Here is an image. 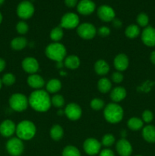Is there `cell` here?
<instances>
[{
  "label": "cell",
  "instance_id": "cell-31",
  "mask_svg": "<svg viewBox=\"0 0 155 156\" xmlns=\"http://www.w3.org/2000/svg\"><path fill=\"white\" fill-rule=\"evenodd\" d=\"M62 156H81L80 151L73 146H68L64 148Z\"/></svg>",
  "mask_w": 155,
  "mask_h": 156
},
{
  "label": "cell",
  "instance_id": "cell-19",
  "mask_svg": "<svg viewBox=\"0 0 155 156\" xmlns=\"http://www.w3.org/2000/svg\"><path fill=\"white\" fill-rule=\"evenodd\" d=\"M27 84L31 88L39 89V88H41L44 86L45 82H44L43 79L39 75L31 74L27 78Z\"/></svg>",
  "mask_w": 155,
  "mask_h": 156
},
{
  "label": "cell",
  "instance_id": "cell-45",
  "mask_svg": "<svg viewBox=\"0 0 155 156\" xmlns=\"http://www.w3.org/2000/svg\"><path fill=\"white\" fill-rule=\"evenodd\" d=\"M150 62L155 65V50L154 51L151 52V53H150Z\"/></svg>",
  "mask_w": 155,
  "mask_h": 156
},
{
  "label": "cell",
  "instance_id": "cell-39",
  "mask_svg": "<svg viewBox=\"0 0 155 156\" xmlns=\"http://www.w3.org/2000/svg\"><path fill=\"white\" fill-rule=\"evenodd\" d=\"M112 80L115 83H120L123 80V76L119 72H115L112 74Z\"/></svg>",
  "mask_w": 155,
  "mask_h": 156
},
{
  "label": "cell",
  "instance_id": "cell-7",
  "mask_svg": "<svg viewBox=\"0 0 155 156\" xmlns=\"http://www.w3.org/2000/svg\"><path fill=\"white\" fill-rule=\"evenodd\" d=\"M6 149L10 155L20 156L24 152V144L19 138H12L6 143Z\"/></svg>",
  "mask_w": 155,
  "mask_h": 156
},
{
  "label": "cell",
  "instance_id": "cell-24",
  "mask_svg": "<svg viewBox=\"0 0 155 156\" xmlns=\"http://www.w3.org/2000/svg\"><path fill=\"white\" fill-rule=\"evenodd\" d=\"M27 44V41L26 38L23 37H18L14 38L11 42V47L13 50H21Z\"/></svg>",
  "mask_w": 155,
  "mask_h": 156
},
{
  "label": "cell",
  "instance_id": "cell-38",
  "mask_svg": "<svg viewBox=\"0 0 155 156\" xmlns=\"http://www.w3.org/2000/svg\"><path fill=\"white\" fill-rule=\"evenodd\" d=\"M153 114L150 111L146 110L142 113V120L144 123H149L153 120Z\"/></svg>",
  "mask_w": 155,
  "mask_h": 156
},
{
  "label": "cell",
  "instance_id": "cell-52",
  "mask_svg": "<svg viewBox=\"0 0 155 156\" xmlns=\"http://www.w3.org/2000/svg\"><path fill=\"white\" fill-rule=\"evenodd\" d=\"M136 156H141V155H136Z\"/></svg>",
  "mask_w": 155,
  "mask_h": 156
},
{
  "label": "cell",
  "instance_id": "cell-1",
  "mask_svg": "<svg viewBox=\"0 0 155 156\" xmlns=\"http://www.w3.org/2000/svg\"><path fill=\"white\" fill-rule=\"evenodd\" d=\"M30 107L38 112H46L51 107V98L43 90H36L31 93L29 98Z\"/></svg>",
  "mask_w": 155,
  "mask_h": 156
},
{
  "label": "cell",
  "instance_id": "cell-3",
  "mask_svg": "<svg viewBox=\"0 0 155 156\" xmlns=\"http://www.w3.org/2000/svg\"><path fill=\"white\" fill-rule=\"evenodd\" d=\"M103 114L106 121L110 123H117L122 120L123 110L120 105L110 103L106 106Z\"/></svg>",
  "mask_w": 155,
  "mask_h": 156
},
{
  "label": "cell",
  "instance_id": "cell-28",
  "mask_svg": "<svg viewBox=\"0 0 155 156\" xmlns=\"http://www.w3.org/2000/svg\"><path fill=\"white\" fill-rule=\"evenodd\" d=\"M97 87L100 92L107 93L108 91H110L111 88H112V84L109 79L106 78H103L99 80L98 83H97Z\"/></svg>",
  "mask_w": 155,
  "mask_h": 156
},
{
  "label": "cell",
  "instance_id": "cell-44",
  "mask_svg": "<svg viewBox=\"0 0 155 156\" xmlns=\"http://www.w3.org/2000/svg\"><path fill=\"white\" fill-rule=\"evenodd\" d=\"M5 66H6L5 61L3 59H2V58H0V73H2V72L5 69Z\"/></svg>",
  "mask_w": 155,
  "mask_h": 156
},
{
  "label": "cell",
  "instance_id": "cell-43",
  "mask_svg": "<svg viewBox=\"0 0 155 156\" xmlns=\"http://www.w3.org/2000/svg\"><path fill=\"white\" fill-rule=\"evenodd\" d=\"M112 25L113 27H116V28H119L122 27V21L119 19H117V18H114L112 20Z\"/></svg>",
  "mask_w": 155,
  "mask_h": 156
},
{
  "label": "cell",
  "instance_id": "cell-15",
  "mask_svg": "<svg viewBox=\"0 0 155 156\" xmlns=\"http://www.w3.org/2000/svg\"><path fill=\"white\" fill-rule=\"evenodd\" d=\"M16 132V126L11 120H5L0 124V134L4 137H10Z\"/></svg>",
  "mask_w": 155,
  "mask_h": 156
},
{
  "label": "cell",
  "instance_id": "cell-20",
  "mask_svg": "<svg viewBox=\"0 0 155 156\" xmlns=\"http://www.w3.org/2000/svg\"><path fill=\"white\" fill-rule=\"evenodd\" d=\"M142 136L147 143H155V126L153 125H147L142 129Z\"/></svg>",
  "mask_w": 155,
  "mask_h": 156
},
{
  "label": "cell",
  "instance_id": "cell-41",
  "mask_svg": "<svg viewBox=\"0 0 155 156\" xmlns=\"http://www.w3.org/2000/svg\"><path fill=\"white\" fill-rule=\"evenodd\" d=\"M100 156H115L114 152L111 149H105L100 152Z\"/></svg>",
  "mask_w": 155,
  "mask_h": 156
},
{
  "label": "cell",
  "instance_id": "cell-18",
  "mask_svg": "<svg viewBox=\"0 0 155 156\" xmlns=\"http://www.w3.org/2000/svg\"><path fill=\"white\" fill-rule=\"evenodd\" d=\"M113 63L118 71H124L129 66V58L124 53H119L115 57Z\"/></svg>",
  "mask_w": 155,
  "mask_h": 156
},
{
  "label": "cell",
  "instance_id": "cell-48",
  "mask_svg": "<svg viewBox=\"0 0 155 156\" xmlns=\"http://www.w3.org/2000/svg\"><path fill=\"white\" fill-rule=\"evenodd\" d=\"M4 2H5V0H0V6L2 5Z\"/></svg>",
  "mask_w": 155,
  "mask_h": 156
},
{
  "label": "cell",
  "instance_id": "cell-25",
  "mask_svg": "<svg viewBox=\"0 0 155 156\" xmlns=\"http://www.w3.org/2000/svg\"><path fill=\"white\" fill-rule=\"evenodd\" d=\"M62 88V83L59 79H53L47 82L46 90L50 93H56Z\"/></svg>",
  "mask_w": 155,
  "mask_h": 156
},
{
  "label": "cell",
  "instance_id": "cell-42",
  "mask_svg": "<svg viewBox=\"0 0 155 156\" xmlns=\"http://www.w3.org/2000/svg\"><path fill=\"white\" fill-rule=\"evenodd\" d=\"M64 2L68 8H74L78 5V0H64Z\"/></svg>",
  "mask_w": 155,
  "mask_h": 156
},
{
  "label": "cell",
  "instance_id": "cell-40",
  "mask_svg": "<svg viewBox=\"0 0 155 156\" xmlns=\"http://www.w3.org/2000/svg\"><path fill=\"white\" fill-rule=\"evenodd\" d=\"M98 34L100 36L105 37H107L109 35V34H110V29L109 27H106V26H103V27H100L98 29Z\"/></svg>",
  "mask_w": 155,
  "mask_h": 156
},
{
  "label": "cell",
  "instance_id": "cell-5",
  "mask_svg": "<svg viewBox=\"0 0 155 156\" xmlns=\"http://www.w3.org/2000/svg\"><path fill=\"white\" fill-rule=\"evenodd\" d=\"M29 101L24 94L16 93L11 96L9 98V105L12 110L18 112H21L27 109Z\"/></svg>",
  "mask_w": 155,
  "mask_h": 156
},
{
  "label": "cell",
  "instance_id": "cell-10",
  "mask_svg": "<svg viewBox=\"0 0 155 156\" xmlns=\"http://www.w3.org/2000/svg\"><path fill=\"white\" fill-rule=\"evenodd\" d=\"M97 15L101 21L109 22L115 18V13L112 7L107 5H103L97 9Z\"/></svg>",
  "mask_w": 155,
  "mask_h": 156
},
{
  "label": "cell",
  "instance_id": "cell-37",
  "mask_svg": "<svg viewBox=\"0 0 155 156\" xmlns=\"http://www.w3.org/2000/svg\"><path fill=\"white\" fill-rule=\"evenodd\" d=\"M29 27L25 21H19L16 25V30L20 34H24L28 31Z\"/></svg>",
  "mask_w": 155,
  "mask_h": 156
},
{
  "label": "cell",
  "instance_id": "cell-22",
  "mask_svg": "<svg viewBox=\"0 0 155 156\" xmlns=\"http://www.w3.org/2000/svg\"><path fill=\"white\" fill-rule=\"evenodd\" d=\"M94 70L100 76H104L109 73V66L103 59H99L94 64Z\"/></svg>",
  "mask_w": 155,
  "mask_h": 156
},
{
  "label": "cell",
  "instance_id": "cell-51",
  "mask_svg": "<svg viewBox=\"0 0 155 156\" xmlns=\"http://www.w3.org/2000/svg\"><path fill=\"white\" fill-rule=\"evenodd\" d=\"M60 74H61V75H65V73H64V72H61V73H60Z\"/></svg>",
  "mask_w": 155,
  "mask_h": 156
},
{
  "label": "cell",
  "instance_id": "cell-9",
  "mask_svg": "<svg viewBox=\"0 0 155 156\" xmlns=\"http://www.w3.org/2000/svg\"><path fill=\"white\" fill-rule=\"evenodd\" d=\"M77 33L83 39L90 40L94 37L97 33V30L91 23H83L78 25Z\"/></svg>",
  "mask_w": 155,
  "mask_h": 156
},
{
  "label": "cell",
  "instance_id": "cell-35",
  "mask_svg": "<svg viewBox=\"0 0 155 156\" xmlns=\"http://www.w3.org/2000/svg\"><path fill=\"white\" fill-rule=\"evenodd\" d=\"M115 143V137L112 134H106L102 139V144L106 147L112 146Z\"/></svg>",
  "mask_w": 155,
  "mask_h": 156
},
{
  "label": "cell",
  "instance_id": "cell-26",
  "mask_svg": "<svg viewBox=\"0 0 155 156\" xmlns=\"http://www.w3.org/2000/svg\"><path fill=\"white\" fill-rule=\"evenodd\" d=\"M50 136L55 141H59L63 136V129L59 125H54L50 129Z\"/></svg>",
  "mask_w": 155,
  "mask_h": 156
},
{
  "label": "cell",
  "instance_id": "cell-12",
  "mask_svg": "<svg viewBox=\"0 0 155 156\" xmlns=\"http://www.w3.org/2000/svg\"><path fill=\"white\" fill-rule=\"evenodd\" d=\"M141 41L147 47H155V28L147 26L141 33Z\"/></svg>",
  "mask_w": 155,
  "mask_h": 156
},
{
  "label": "cell",
  "instance_id": "cell-34",
  "mask_svg": "<svg viewBox=\"0 0 155 156\" xmlns=\"http://www.w3.org/2000/svg\"><path fill=\"white\" fill-rule=\"evenodd\" d=\"M2 82L4 85H7V86H11L15 82V76L12 73H6L2 76Z\"/></svg>",
  "mask_w": 155,
  "mask_h": 156
},
{
  "label": "cell",
  "instance_id": "cell-23",
  "mask_svg": "<svg viewBox=\"0 0 155 156\" xmlns=\"http://www.w3.org/2000/svg\"><path fill=\"white\" fill-rule=\"evenodd\" d=\"M64 64L68 69H75L78 68L79 66H80V59L77 56L71 55V56L65 58Z\"/></svg>",
  "mask_w": 155,
  "mask_h": 156
},
{
  "label": "cell",
  "instance_id": "cell-50",
  "mask_svg": "<svg viewBox=\"0 0 155 156\" xmlns=\"http://www.w3.org/2000/svg\"><path fill=\"white\" fill-rule=\"evenodd\" d=\"M58 114H60V115H62V111H58Z\"/></svg>",
  "mask_w": 155,
  "mask_h": 156
},
{
  "label": "cell",
  "instance_id": "cell-4",
  "mask_svg": "<svg viewBox=\"0 0 155 156\" xmlns=\"http://www.w3.org/2000/svg\"><path fill=\"white\" fill-rule=\"evenodd\" d=\"M46 56L56 62H62L66 55V49L59 43H53L48 45L45 50Z\"/></svg>",
  "mask_w": 155,
  "mask_h": 156
},
{
  "label": "cell",
  "instance_id": "cell-36",
  "mask_svg": "<svg viewBox=\"0 0 155 156\" xmlns=\"http://www.w3.org/2000/svg\"><path fill=\"white\" fill-rule=\"evenodd\" d=\"M104 106V101L100 98H94L91 101V107L94 111H100Z\"/></svg>",
  "mask_w": 155,
  "mask_h": 156
},
{
  "label": "cell",
  "instance_id": "cell-11",
  "mask_svg": "<svg viewBox=\"0 0 155 156\" xmlns=\"http://www.w3.org/2000/svg\"><path fill=\"white\" fill-rule=\"evenodd\" d=\"M84 152L89 155H95L100 152L101 144L98 140L94 138H88L84 141L83 145Z\"/></svg>",
  "mask_w": 155,
  "mask_h": 156
},
{
  "label": "cell",
  "instance_id": "cell-32",
  "mask_svg": "<svg viewBox=\"0 0 155 156\" xmlns=\"http://www.w3.org/2000/svg\"><path fill=\"white\" fill-rule=\"evenodd\" d=\"M136 21L138 24V25L141 27H147L149 23V17L147 14L141 12L137 16Z\"/></svg>",
  "mask_w": 155,
  "mask_h": 156
},
{
  "label": "cell",
  "instance_id": "cell-2",
  "mask_svg": "<svg viewBox=\"0 0 155 156\" xmlns=\"http://www.w3.org/2000/svg\"><path fill=\"white\" fill-rule=\"evenodd\" d=\"M16 134L21 140H31L36 134V126L29 120H23L16 126Z\"/></svg>",
  "mask_w": 155,
  "mask_h": 156
},
{
  "label": "cell",
  "instance_id": "cell-29",
  "mask_svg": "<svg viewBox=\"0 0 155 156\" xmlns=\"http://www.w3.org/2000/svg\"><path fill=\"white\" fill-rule=\"evenodd\" d=\"M144 122L142 120L138 118V117H132L130 118L128 121V126L130 129L132 130H139L143 127Z\"/></svg>",
  "mask_w": 155,
  "mask_h": 156
},
{
  "label": "cell",
  "instance_id": "cell-14",
  "mask_svg": "<svg viewBox=\"0 0 155 156\" xmlns=\"http://www.w3.org/2000/svg\"><path fill=\"white\" fill-rule=\"evenodd\" d=\"M65 114L69 120H77L81 116L82 111L78 105L74 103H70L65 108Z\"/></svg>",
  "mask_w": 155,
  "mask_h": 156
},
{
  "label": "cell",
  "instance_id": "cell-17",
  "mask_svg": "<svg viewBox=\"0 0 155 156\" xmlns=\"http://www.w3.org/2000/svg\"><path fill=\"white\" fill-rule=\"evenodd\" d=\"M116 151L120 156H130L132 153V145L126 139H122L116 143Z\"/></svg>",
  "mask_w": 155,
  "mask_h": 156
},
{
  "label": "cell",
  "instance_id": "cell-16",
  "mask_svg": "<svg viewBox=\"0 0 155 156\" xmlns=\"http://www.w3.org/2000/svg\"><path fill=\"white\" fill-rule=\"evenodd\" d=\"M22 68L26 73L35 74L39 69V63L35 58L27 57L22 61Z\"/></svg>",
  "mask_w": 155,
  "mask_h": 156
},
{
  "label": "cell",
  "instance_id": "cell-21",
  "mask_svg": "<svg viewBox=\"0 0 155 156\" xmlns=\"http://www.w3.org/2000/svg\"><path fill=\"white\" fill-rule=\"evenodd\" d=\"M126 97V90L123 87H116L112 90L110 98L114 102H119Z\"/></svg>",
  "mask_w": 155,
  "mask_h": 156
},
{
  "label": "cell",
  "instance_id": "cell-47",
  "mask_svg": "<svg viewBox=\"0 0 155 156\" xmlns=\"http://www.w3.org/2000/svg\"><path fill=\"white\" fill-rule=\"evenodd\" d=\"M2 13L0 12V24L2 23Z\"/></svg>",
  "mask_w": 155,
  "mask_h": 156
},
{
  "label": "cell",
  "instance_id": "cell-6",
  "mask_svg": "<svg viewBox=\"0 0 155 156\" xmlns=\"http://www.w3.org/2000/svg\"><path fill=\"white\" fill-rule=\"evenodd\" d=\"M35 9L33 5L27 0L20 2L17 7V15L21 19H28L34 14Z\"/></svg>",
  "mask_w": 155,
  "mask_h": 156
},
{
  "label": "cell",
  "instance_id": "cell-8",
  "mask_svg": "<svg viewBox=\"0 0 155 156\" xmlns=\"http://www.w3.org/2000/svg\"><path fill=\"white\" fill-rule=\"evenodd\" d=\"M79 17L73 12H68L62 16L60 22V27L65 29H73L78 27Z\"/></svg>",
  "mask_w": 155,
  "mask_h": 156
},
{
  "label": "cell",
  "instance_id": "cell-46",
  "mask_svg": "<svg viewBox=\"0 0 155 156\" xmlns=\"http://www.w3.org/2000/svg\"><path fill=\"white\" fill-rule=\"evenodd\" d=\"M63 66V64H62V62H57V67L58 68H62Z\"/></svg>",
  "mask_w": 155,
  "mask_h": 156
},
{
  "label": "cell",
  "instance_id": "cell-13",
  "mask_svg": "<svg viewBox=\"0 0 155 156\" xmlns=\"http://www.w3.org/2000/svg\"><path fill=\"white\" fill-rule=\"evenodd\" d=\"M95 9L96 5L92 0H81L77 5V11L83 15H91Z\"/></svg>",
  "mask_w": 155,
  "mask_h": 156
},
{
  "label": "cell",
  "instance_id": "cell-33",
  "mask_svg": "<svg viewBox=\"0 0 155 156\" xmlns=\"http://www.w3.org/2000/svg\"><path fill=\"white\" fill-rule=\"evenodd\" d=\"M51 104L54 107L58 108H61L65 105V100L64 98L60 94H56L53 96L51 99Z\"/></svg>",
  "mask_w": 155,
  "mask_h": 156
},
{
  "label": "cell",
  "instance_id": "cell-27",
  "mask_svg": "<svg viewBox=\"0 0 155 156\" xmlns=\"http://www.w3.org/2000/svg\"><path fill=\"white\" fill-rule=\"evenodd\" d=\"M125 34H126V36L127 37L131 38V39H134V38H136L139 35L140 28L136 24H130L126 29Z\"/></svg>",
  "mask_w": 155,
  "mask_h": 156
},
{
  "label": "cell",
  "instance_id": "cell-30",
  "mask_svg": "<svg viewBox=\"0 0 155 156\" xmlns=\"http://www.w3.org/2000/svg\"><path fill=\"white\" fill-rule=\"evenodd\" d=\"M63 37V30L61 27H56L52 29L50 32V38L52 41L57 42L59 41Z\"/></svg>",
  "mask_w": 155,
  "mask_h": 156
},
{
  "label": "cell",
  "instance_id": "cell-49",
  "mask_svg": "<svg viewBox=\"0 0 155 156\" xmlns=\"http://www.w3.org/2000/svg\"><path fill=\"white\" fill-rule=\"evenodd\" d=\"M2 79H0V89L2 88Z\"/></svg>",
  "mask_w": 155,
  "mask_h": 156
}]
</instances>
